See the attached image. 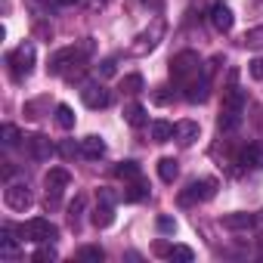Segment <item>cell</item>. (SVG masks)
Returning <instances> with one entry per match:
<instances>
[{"label": "cell", "mask_w": 263, "mask_h": 263, "mask_svg": "<svg viewBox=\"0 0 263 263\" xmlns=\"http://www.w3.org/2000/svg\"><path fill=\"white\" fill-rule=\"evenodd\" d=\"M7 65H10V71H13L16 81H25V78L31 74V68H34V47H31V44H19V47L7 56Z\"/></svg>", "instance_id": "3"}, {"label": "cell", "mask_w": 263, "mask_h": 263, "mask_svg": "<svg viewBox=\"0 0 263 263\" xmlns=\"http://www.w3.org/2000/svg\"><path fill=\"white\" fill-rule=\"evenodd\" d=\"M198 71H201V59H198V53H192V50H183V53H177L174 59H171V81L174 84H189V81H195L198 78Z\"/></svg>", "instance_id": "1"}, {"label": "cell", "mask_w": 263, "mask_h": 263, "mask_svg": "<svg viewBox=\"0 0 263 263\" xmlns=\"http://www.w3.org/2000/svg\"><path fill=\"white\" fill-rule=\"evenodd\" d=\"M140 174H143V171H140V164H137V161H121V164L115 167V177H118V180H124V183L140 180Z\"/></svg>", "instance_id": "21"}, {"label": "cell", "mask_w": 263, "mask_h": 263, "mask_svg": "<svg viewBox=\"0 0 263 263\" xmlns=\"http://www.w3.org/2000/svg\"><path fill=\"white\" fill-rule=\"evenodd\" d=\"M245 167H263V143H251V146H245L241 149V158H238Z\"/></svg>", "instance_id": "17"}, {"label": "cell", "mask_w": 263, "mask_h": 263, "mask_svg": "<svg viewBox=\"0 0 263 263\" xmlns=\"http://www.w3.org/2000/svg\"><path fill=\"white\" fill-rule=\"evenodd\" d=\"M56 257H59V254H56L53 248H37V251H34V263H53Z\"/></svg>", "instance_id": "32"}, {"label": "cell", "mask_w": 263, "mask_h": 263, "mask_svg": "<svg viewBox=\"0 0 263 263\" xmlns=\"http://www.w3.org/2000/svg\"><path fill=\"white\" fill-rule=\"evenodd\" d=\"M115 71H118V62H115V59H111V56H108V59H102V62H99V78H111V74H115Z\"/></svg>", "instance_id": "33"}, {"label": "cell", "mask_w": 263, "mask_h": 263, "mask_svg": "<svg viewBox=\"0 0 263 263\" xmlns=\"http://www.w3.org/2000/svg\"><path fill=\"white\" fill-rule=\"evenodd\" d=\"M81 96H84V105L87 108H108L111 105V93L102 84H84Z\"/></svg>", "instance_id": "7"}, {"label": "cell", "mask_w": 263, "mask_h": 263, "mask_svg": "<svg viewBox=\"0 0 263 263\" xmlns=\"http://www.w3.org/2000/svg\"><path fill=\"white\" fill-rule=\"evenodd\" d=\"M68 183H71V174L65 167H50L47 171V177H44V186H47V211L59 204V195L68 189Z\"/></svg>", "instance_id": "4"}, {"label": "cell", "mask_w": 263, "mask_h": 263, "mask_svg": "<svg viewBox=\"0 0 263 263\" xmlns=\"http://www.w3.org/2000/svg\"><path fill=\"white\" fill-rule=\"evenodd\" d=\"M25 149H28V155L34 158V161H47L56 149H53V143L44 137V134H34V137H25Z\"/></svg>", "instance_id": "9"}, {"label": "cell", "mask_w": 263, "mask_h": 263, "mask_svg": "<svg viewBox=\"0 0 263 263\" xmlns=\"http://www.w3.org/2000/svg\"><path fill=\"white\" fill-rule=\"evenodd\" d=\"M211 25H214L220 34L232 31V25H235V16H232V10H229L226 4H214V7H211Z\"/></svg>", "instance_id": "10"}, {"label": "cell", "mask_w": 263, "mask_h": 263, "mask_svg": "<svg viewBox=\"0 0 263 263\" xmlns=\"http://www.w3.org/2000/svg\"><path fill=\"white\" fill-rule=\"evenodd\" d=\"M124 121L130 124V127H143L149 118H146V105H140V102H127L124 105Z\"/></svg>", "instance_id": "18"}, {"label": "cell", "mask_w": 263, "mask_h": 263, "mask_svg": "<svg viewBox=\"0 0 263 263\" xmlns=\"http://www.w3.org/2000/svg\"><path fill=\"white\" fill-rule=\"evenodd\" d=\"M19 140H22V134H19V127L16 124H4V146H19Z\"/></svg>", "instance_id": "31"}, {"label": "cell", "mask_w": 263, "mask_h": 263, "mask_svg": "<svg viewBox=\"0 0 263 263\" xmlns=\"http://www.w3.org/2000/svg\"><path fill=\"white\" fill-rule=\"evenodd\" d=\"M90 220H93V226H96V229H108V226L115 223V204H105V201H99Z\"/></svg>", "instance_id": "16"}, {"label": "cell", "mask_w": 263, "mask_h": 263, "mask_svg": "<svg viewBox=\"0 0 263 263\" xmlns=\"http://www.w3.org/2000/svg\"><path fill=\"white\" fill-rule=\"evenodd\" d=\"M4 198H7V204H10L13 211H28V208H31V201H34L25 183H10V186H7V192H4Z\"/></svg>", "instance_id": "8"}, {"label": "cell", "mask_w": 263, "mask_h": 263, "mask_svg": "<svg viewBox=\"0 0 263 263\" xmlns=\"http://www.w3.org/2000/svg\"><path fill=\"white\" fill-rule=\"evenodd\" d=\"M78 59H84L81 47H65V50H59V53H53V56H50L47 71H50V74H65V71H68Z\"/></svg>", "instance_id": "6"}, {"label": "cell", "mask_w": 263, "mask_h": 263, "mask_svg": "<svg viewBox=\"0 0 263 263\" xmlns=\"http://www.w3.org/2000/svg\"><path fill=\"white\" fill-rule=\"evenodd\" d=\"M152 99H155V102H158V105H167V102H171V99H174V96H171V93H167V87H158V90H155V96H152Z\"/></svg>", "instance_id": "35"}, {"label": "cell", "mask_w": 263, "mask_h": 263, "mask_svg": "<svg viewBox=\"0 0 263 263\" xmlns=\"http://www.w3.org/2000/svg\"><path fill=\"white\" fill-rule=\"evenodd\" d=\"M241 44H245L248 50H260V47H263V25H260V28H251V31L241 37Z\"/></svg>", "instance_id": "29"}, {"label": "cell", "mask_w": 263, "mask_h": 263, "mask_svg": "<svg viewBox=\"0 0 263 263\" xmlns=\"http://www.w3.org/2000/svg\"><path fill=\"white\" fill-rule=\"evenodd\" d=\"M81 155H84V158H102V155H105L102 137H84V140H81Z\"/></svg>", "instance_id": "19"}, {"label": "cell", "mask_w": 263, "mask_h": 263, "mask_svg": "<svg viewBox=\"0 0 263 263\" xmlns=\"http://www.w3.org/2000/svg\"><path fill=\"white\" fill-rule=\"evenodd\" d=\"M167 257H171V260H183V263H192V260H195V251H192V248H186V245H171Z\"/></svg>", "instance_id": "28"}, {"label": "cell", "mask_w": 263, "mask_h": 263, "mask_svg": "<svg viewBox=\"0 0 263 263\" xmlns=\"http://www.w3.org/2000/svg\"><path fill=\"white\" fill-rule=\"evenodd\" d=\"M78 152H81V149H74L71 143H62V146H59V155H65V158H71V155H78Z\"/></svg>", "instance_id": "38"}, {"label": "cell", "mask_w": 263, "mask_h": 263, "mask_svg": "<svg viewBox=\"0 0 263 263\" xmlns=\"http://www.w3.org/2000/svg\"><path fill=\"white\" fill-rule=\"evenodd\" d=\"M217 195V180H195L189 183V189L180 195V204H195V201H211Z\"/></svg>", "instance_id": "5"}, {"label": "cell", "mask_w": 263, "mask_h": 263, "mask_svg": "<svg viewBox=\"0 0 263 263\" xmlns=\"http://www.w3.org/2000/svg\"><path fill=\"white\" fill-rule=\"evenodd\" d=\"M238 124H241V108H229V105H223V111H220V118H217V127L223 130V134H232Z\"/></svg>", "instance_id": "15"}, {"label": "cell", "mask_w": 263, "mask_h": 263, "mask_svg": "<svg viewBox=\"0 0 263 263\" xmlns=\"http://www.w3.org/2000/svg\"><path fill=\"white\" fill-rule=\"evenodd\" d=\"M99 201H105V204H115V201H118V195H115L111 189H99Z\"/></svg>", "instance_id": "37"}, {"label": "cell", "mask_w": 263, "mask_h": 263, "mask_svg": "<svg viewBox=\"0 0 263 263\" xmlns=\"http://www.w3.org/2000/svg\"><path fill=\"white\" fill-rule=\"evenodd\" d=\"M84 204H87V198H84V195H78V198L68 204V220H71V226H78V223H81V211H84Z\"/></svg>", "instance_id": "30"}, {"label": "cell", "mask_w": 263, "mask_h": 263, "mask_svg": "<svg viewBox=\"0 0 263 263\" xmlns=\"http://www.w3.org/2000/svg\"><path fill=\"white\" fill-rule=\"evenodd\" d=\"M174 229H177L174 217H158V232H174Z\"/></svg>", "instance_id": "36"}, {"label": "cell", "mask_w": 263, "mask_h": 263, "mask_svg": "<svg viewBox=\"0 0 263 263\" xmlns=\"http://www.w3.org/2000/svg\"><path fill=\"white\" fill-rule=\"evenodd\" d=\"M78 260H84V263H102V260H105V251H102L99 245H84V248L78 251Z\"/></svg>", "instance_id": "25"}, {"label": "cell", "mask_w": 263, "mask_h": 263, "mask_svg": "<svg viewBox=\"0 0 263 263\" xmlns=\"http://www.w3.org/2000/svg\"><path fill=\"white\" fill-rule=\"evenodd\" d=\"M62 7H74V4H81V0H59Z\"/></svg>", "instance_id": "39"}, {"label": "cell", "mask_w": 263, "mask_h": 263, "mask_svg": "<svg viewBox=\"0 0 263 263\" xmlns=\"http://www.w3.org/2000/svg\"><path fill=\"white\" fill-rule=\"evenodd\" d=\"M158 177H161L164 183H174V180L180 177V164H177V158H161V161H158Z\"/></svg>", "instance_id": "22"}, {"label": "cell", "mask_w": 263, "mask_h": 263, "mask_svg": "<svg viewBox=\"0 0 263 263\" xmlns=\"http://www.w3.org/2000/svg\"><path fill=\"white\" fill-rule=\"evenodd\" d=\"M56 124L62 127V130H71L74 127V111H71V105H56Z\"/></svg>", "instance_id": "27"}, {"label": "cell", "mask_w": 263, "mask_h": 263, "mask_svg": "<svg viewBox=\"0 0 263 263\" xmlns=\"http://www.w3.org/2000/svg\"><path fill=\"white\" fill-rule=\"evenodd\" d=\"M146 195H149V186L143 180H130V186L124 192V201H143Z\"/></svg>", "instance_id": "24"}, {"label": "cell", "mask_w": 263, "mask_h": 263, "mask_svg": "<svg viewBox=\"0 0 263 263\" xmlns=\"http://www.w3.org/2000/svg\"><path fill=\"white\" fill-rule=\"evenodd\" d=\"M140 90H143V74H137V71H134V74H124V78H121V93L137 96Z\"/></svg>", "instance_id": "23"}, {"label": "cell", "mask_w": 263, "mask_h": 263, "mask_svg": "<svg viewBox=\"0 0 263 263\" xmlns=\"http://www.w3.org/2000/svg\"><path fill=\"white\" fill-rule=\"evenodd\" d=\"M208 96H211V81H208V74H201V78H195V81L186 84V99H189V102H208Z\"/></svg>", "instance_id": "13"}, {"label": "cell", "mask_w": 263, "mask_h": 263, "mask_svg": "<svg viewBox=\"0 0 263 263\" xmlns=\"http://www.w3.org/2000/svg\"><path fill=\"white\" fill-rule=\"evenodd\" d=\"M220 223L226 229H232V232H241V229H254L257 226V217L254 214H245V211H235V214H223Z\"/></svg>", "instance_id": "11"}, {"label": "cell", "mask_w": 263, "mask_h": 263, "mask_svg": "<svg viewBox=\"0 0 263 263\" xmlns=\"http://www.w3.org/2000/svg\"><path fill=\"white\" fill-rule=\"evenodd\" d=\"M19 235H22V241H34V245H47V241H53V238H59V229L50 223V220H44V217H34V220H28L22 229H19Z\"/></svg>", "instance_id": "2"}, {"label": "cell", "mask_w": 263, "mask_h": 263, "mask_svg": "<svg viewBox=\"0 0 263 263\" xmlns=\"http://www.w3.org/2000/svg\"><path fill=\"white\" fill-rule=\"evenodd\" d=\"M16 238H13V229L10 226H4V232H0V254L4 257H16Z\"/></svg>", "instance_id": "26"}, {"label": "cell", "mask_w": 263, "mask_h": 263, "mask_svg": "<svg viewBox=\"0 0 263 263\" xmlns=\"http://www.w3.org/2000/svg\"><path fill=\"white\" fill-rule=\"evenodd\" d=\"M248 71H251L254 81H263V59H251L248 62Z\"/></svg>", "instance_id": "34"}, {"label": "cell", "mask_w": 263, "mask_h": 263, "mask_svg": "<svg viewBox=\"0 0 263 263\" xmlns=\"http://www.w3.org/2000/svg\"><path fill=\"white\" fill-rule=\"evenodd\" d=\"M152 140L155 143H171L174 140V124L171 121H152Z\"/></svg>", "instance_id": "20"}, {"label": "cell", "mask_w": 263, "mask_h": 263, "mask_svg": "<svg viewBox=\"0 0 263 263\" xmlns=\"http://www.w3.org/2000/svg\"><path fill=\"white\" fill-rule=\"evenodd\" d=\"M161 34H164V22H155V25H152V31H146V34H140V37H137L140 44H134V53L140 56V53L152 50V47L158 44V37H161Z\"/></svg>", "instance_id": "14"}, {"label": "cell", "mask_w": 263, "mask_h": 263, "mask_svg": "<svg viewBox=\"0 0 263 263\" xmlns=\"http://www.w3.org/2000/svg\"><path fill=\"white\" fill-rule=\"evenodd\" d=\"M198 134H201V130H198L195 121H177V124H174V140H177L180 146H192V143L198 140Z\"/></svg>", "instance_id": "12"}]
</instances>
